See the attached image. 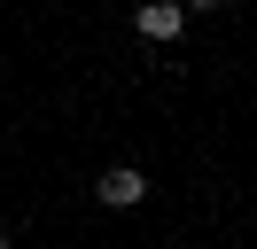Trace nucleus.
Listing matches in <instances>:
<instances>
[{"mask_svg": "<svg viewBox=\"0 0 257 249\" xmlns=\"http://www.w3.org/2000/svg\"><path fill=\"white\" fill-rule=\"evenodd\" d=\"M0 249H8V233H0Z\"/></svg>", "mask_w": 257, "mask_h": 249, "instance_id": "obj_4", "label": "nucleus"}, {"mask_svg": "<svg viewBox=\"0 0 257 249\" xmlns=\"http://www.w3.org/2000/svg\"><path fill=\"white\" fill-rule=\"evenodd\" d=\"M179 8H226V0H179Z\"/></svg>", "mask_w": 257, "mask_h": 249, "instance_id": "obj_3", "label": "nucleus"}, {"mask_svg": "<svg viewBox=\"0 0 257 249\" xmlns=\"http://www.w3.org/2000/svg\"><path fill=\"white\" fill-rule=\"evenodd\" d=\"M101 202H109V210H133V202L148 195V171H133V164H109L101 171V187H94Z\"/></svg>", "mask_w": 257, "mask_h": 249, "instance_id": "obj_2", "label": "nucleus"}, {"mask_svg": "<svg viewBox=\"0 0 257 249\" xmlns=\"http://www.w3.org/2000/svg\"><path fill=\"white\" fill-rule=\"evenodd\" d=\"M133 24H141V39H179V31H187V8H179V0H141Z\"/></svg>", "mask_w": 257, "mask_h": 249, "instance_id": "obj_1", "label": "nucleus"}]
</instances>
